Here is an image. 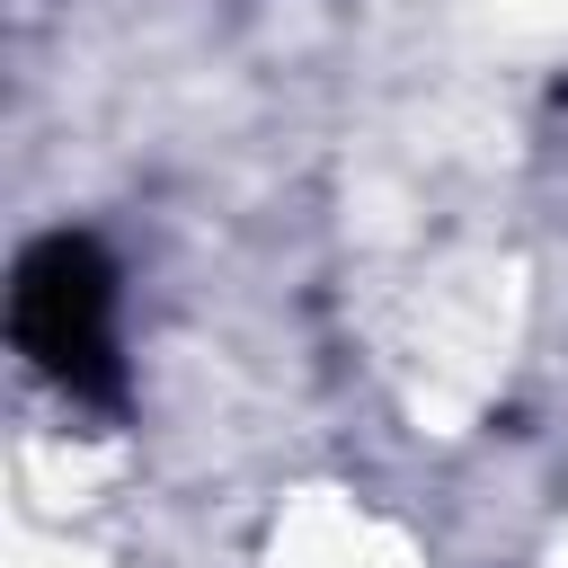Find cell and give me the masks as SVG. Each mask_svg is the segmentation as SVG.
I'll return each instance as SVG.
<instances>
[{
	"instance_id": "obj_1",
	"label": "cell",
	"mask_w": 568,
	"mask_h": 568,
	"mask_svg": "<svg viewBox=\"0 0 568 568\" xmlns=\"http://www.w3.org/2000/svg\"><path fill=\"white\" fill-rule=\"evenodd\" d=\"M9 337L18 355L80 408L124 399V346H115V257L89 231H44L9 275Z\"/></svg>"
}]
</instances>
